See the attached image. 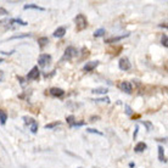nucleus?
<instances>
[{
  "label": "nucleus",
  "instance_id": "1",
  "mask_svg": "<svg viewBox=\"0 0 168 168\" xmlns=\"http://www.w3.org/2000/svg\"><path fill=\"white\" fill-rule=\"evenodd\" d=\"M0 25L6 28L12 29V28H15L16 26H27V22L22 21L21 18H7V20H5V21H1Z\"/></svg>",
  "mask_w": 168,
  "mask_h": 168
},
{
  "label": "nucleus",
  "instance_id": "2",
  "mask_svg": "<svg viewBox=\"0 0 168 168\" xmlns=\"http://www.w3.org/2000/svg\"><path fill=\"white\" fill-rule=\"evenodd\" d=\"M78 55V50L76 49V48H73V46H68L66 50H65V54L63 56L61 57V61H70L72 58H74L76 56Z\"/></svg>",
  "mask_w": 168,
  "mask_h": 168
},
{
  "label": "nucleus",
  "instance_id": "3",
  "mask_svg": "<svg viewBox=\"0 0 168 168\" xmlns=\"http://www.w3.org/2000/svg\"><path fill=\"white\" fill-rule=\"evenodd\" d=\"M76 21V26H77V30H83L88 26V21H86V17L83 14L77 15V17L74 18Z\"/></svg>",
  "mask_w": 168,
  "mask_h": 168
},
{
  "label": "nucleus",
  "instance_id": "4",
  "mask_svg": "<svg viewBox=\"0 0 168 168\" xmlns=\"http://www.w3.org/2000/svg\"><path fill=\"white\" fill-rule=\"evenodd\" d=\"M39 77H40V71L38 68V66H34L32 70L28 72L26 79H27V81H38Z\"/></svg>",
  "mask_w": 168,
  "mask_h": 168
},
{
  "label": "nucleus",
  "instance_id": "5",
  "mask_svg": "<svg viewBox=\"0 0 168 168\" xmlns=\"http://www.w3.org/2000/svg\"><path fill=\"white\" fill-rule=\"evenodd\" d=\"M51 61V56L48 55V54H42V55L38 57V65L40 67H45L46 65H49Z\"/></svg>",
  "mask_w": 168,
  "mask_h": 168
},
{
  "label": "nucleus",
  "instance_id": "6",
  "mask_svg": "<svg viewBox=\"0 0 168 168\" xmlns=\"http://www.w3.org/2000/svg\"><path fill=\"white\" fill-rule=\"evenodd\" d=\"M118 67H119V70L122 71H128L132 66H130V62H129V60L127 57H122L119 60V62H118Z\"/></svg>",
  "mask_w": 168,
  "mask_h": 168
},
{
  "label": "nucleus",
  "instance_id": "7",
  "mask_svg": "<svg viewBox=\"0 0 168 168\" xmlns=\"http://www.w3.org/2000/svg\"><path fill=\"white\" fill-rule=\"evenodd\" d=\"M119 89L122 90V91H124V93H128V94H130L132 91H133V86H132V84L129 83V82H121L119 83Z\"/></svg>",
  "mask_w": 168,
  "mask_h": 168
},
{
  "label": "nucleus",
  "instance_id": "8",
  "mask_svg": "<svg viewBox=\"0 0 168 168\" xmlns=\"http://www.w3.org/2000/svg\"><path fill=\"white\" fill-rule=\"evenodd\" d=\"M49 93L55 98H62L65 95V90H62L61 88H51L49 90Z\"/></svg>",
  "mask_w": 168,
  "mask_h": 168
},
{
  "label": "nucleus",
  "instance_id": "9",
  "mask_svg": "<svg viewBox=\"0 0 168 168\" xmlns=\"http://www.w3.org/2000/svg\"><path fill=\"white\" fill-rule=\"evenodd\" d=\"M99 65V61H90V62H86L85 65H84L83 70L85 72H91V71L94 70V68H96Z\"/></svg>",
  "mask_w": 168,
  "mask_h": 168
},
{
  "label": "nucleus",
  "instance_id": "10",
  "mask_svg": "<svg viewBox=\"0 0 168 168\" xmlns=\"http://www.w3.org/2000/svg\"><path fill=\"white\" fill-rule=\"evenodd\" d=\"M129 35V33L128 34H124V35H118V37H112V38H109V39H106L105 43L106 44H113V43H117L119 42V40H122V39H124L126 37Z\"/></svg>",
  "mask_w": 168,
  "mask_h": 168
},
{
  "label": "nucleus",
  "instance_id": "11",
  "mask_svg": "<svg viewBox=\"0 0 168 168\" xmlns=\"http://www.w3.org/2000/svg\"><path fill=\"white\" fill-rule=\"evenodd\" d=\"M65 34H66V28L65 27H58L54 32V37L55 38H62Z\"/></svg>",
  "mask_w": 168,
  "mask_h": 168
},
{
  "label": "nucleus",
  "instance_id": "12",
  "mask_svg": "<svg viewBox=\"0 0 168 168\" xmlns=\"http://www.w3.org/2000/svg\"><path fill=\"white\" fill-rule=\"evenodd\" d=\"M146 149H147V145H146L145 142H142V141L138 142V144L135 145V147H134L135 152H142V151H145Z\"/></svg>",
  "mask_w": 168,
  "mask_h": 168
},
{
  "label": "nucleus",
  "instance_id": "13",
  "mask_svg": "<svg viewBox=\"0 0 168 168\" xmlns=\"http://www.w3.org/2000/svg\"><path fill=\"white\" fill-rule=\"evenodd\" d=\"M23 9H25V10H28V9H34V10H38V11H45V9H44V7L38 6V5H35V4H27V5H25V6H23Z\"/></svg>",
  "mask_w": 168,
  "mask_h": 168
},
{
  "label": "nucleus",
  "instance_id": "14",
  "mask_svg": "<svg viewBox=\"0 0 168 168\" xmlns=\"http://www.w3.org/2000/svg\"><path fill=\"white\" fill-rule=\"evenodd\" d=\"M158 158H160L161 162H165V163L167 162V160L165 157V150H163L162 146H158Z\"/></svg>",
  "mask_w": 168,
  "mask_h": 168
},
{
  "label": "nucleus",
  "instance_id": "15",
  "mask_svg": "<svg viewBox=\"0 0 168 168\" xmlns=\"http://www.w3.org/2000/svg\"><path fill=\"white\" fill-rule=\"evenodd\" d=\"M7 121V113L4 111V110H0V123L4 126Z\"/></svg>",
  "mask_w": 168,
  "mask_h": 168
},
{
  "label": "nucleus",
  "instance_id": "16",
  "mask_svg": "<svg viewBox=\"0 0 168 168\" xmlns=\"http://www.w3.org/2000/svg\"><path fill=\"white\" fill-rule=\"evenodd\" d=\"M48 43H49V38H48V37H42V38L38 39V44H39V46H40L42 49L45 45H48Z\"/></svg>",
  "mask_w": 168,
  "mask_h": 168
},
{
  "label": "nucleus",
  "instance_id": "17",
  "mask_svg": "<svg viewBox=\"0 0 168 168\" xmlns=\"http://www.w3.org/2000/svg\"><path fill=\"white\" fill-rule=\"evenodd\" d=\"M29 127H30V132L33 134H37V132H38V122L35 119H33V122L29 124Z\"/></svg>",
  "mask_w": 168,
  "mask_h": 168
},
{
  "label": "nucleus",
  "instance_id": "18",
  "mask_svg": "<svg viewBox=\"0 0 168 168\" xmlns=\"http://www.w3.org/2000/svg\"><path fill=\"white\" fill-rule=\"evenodd\" d=\"M107 91L109 90L106 88H95V89L91 90V93H94V94H106Z\"/></svg>",
  "mask_w": 168,
  "mask_h": 168
},
{
  "label": "nucleus",
  "instance_id": "19",
  "mask_svg": "<svg viewBox=\"0 0 168 168\" xmlns=\"http://www.w3.org/2000/svg\"><path fill=\"white\" fill-rule=\"evenodd\" d=\"M105 33H106V30H105L104 28H99V29H96V30L94 32V37H95V38L102 37V35H105Z\"/></svg>",
  "mask_w": 168,
  "mask_h": 168
},
{
  "label": "nucleus",
  "instance_id": "20",
  "mask_svg": "<svg viewBox=\"0 0 168 168\" xmlns=\"http://www.w3.org/2000/svg\"><path fill=\"white\" fill-rule=\"evenodd\" d=\"M60 124H61V123L56 121V122H54V123H49V124H46V126H45V129H53V128H55L56 126H60Z\"/></svg>",
  "mask_w": 168,
  "mask_h": 168
},
{
  "label": "nucleus",
  "instance_id": "21",
  "mask_svg": "<svg viewBox=\"0 0 168 168\" xmlns=\"http://www.w3.org/2000/svg\"><path fill=\"white\" fill-rule=\"evenodd\" d=\"M161 44H162L165 48H167V46H168V44H167V35H166V34H163V35H162V38H161Z\"/></svg>",
  "mask_w": 168,
  "mask_h": 168
},
{
  "label": "nucleus",
  "instance_id": "22",
  "mask_svg": "<svg viewBox=\"0 0 168 168\" xmlns=\"http://www.w3.org/2000/svg\"><path fill=\"white\" fill-rule=\"evenodd\" d=\"M142 124L147 128V130L150 132V130H152V123H150V122H147V121H142Z\"/></svg>",
  "mask_w": 168,
  "mask_h": 168
},
{
  "label": "nucleus",
  "instance_id": "23",
  "mask_svg": "<svg viewBox=\"0 0 168 168\" xmlns=\"http://www.w3.org/2000/svg\"><path fill=\"white\" fill-rule=\"evenodd\" d=\"M86 132H88V133H94V134L102 135V133H101V132H99V130H96V129H93V128H86Z\"/></svg>",
  "mask_w": 168,
  "mask_h": 168
},
{
  "label": "nucleus",
  "instance_id": "24",
  "mask_svg": "<svg viewBox=\"0 0 168 168\" xmlns=\"http://www.w3.org/2000/svg\"><path fill=\"white\" fill-rule=\"evenodd\" d=\"M66 121H67V123H68V124H73V123H74V116H68V117H67V118H66Z\"/></svg>",
  "mask_w": 168,
  "mask_h": 168
},
{
  "label": "nucleus",
  "instance_id": "25",
  "mask_svg": "<svg viewBox=\"0 0 168 168\" xmlns=\"http://www.w3.org/2000/svg\"><path fill=\"white\" fill-rule=\"evenodd\" d=\"M82 126H85V122H74L73 124H71L72 128H74V127H82Z\"/></svg>",
  "mask_w": 168,
  "mask_h": 168
},
{
  "label": "nucleus",
  "instance_id": "26",
  "mask_svg": "<svg viewBox=\"0 0 168 168\" xmlns=\"http://www.w3.org/2000/svg\"><path fill=\"white\" fill-rule=\"evenodd\" d=\"M32 34H21V35H14V37H11V39H17V38H25V37H30Z\"/></svg>",
  "mask_w": 168,
  "mask_h": 168
},
{
  "label": "nucleus",
  "instance_id": "27",
  "mask_svg": "<svg viewBox=\"0 0 168 168\" xmlns=\"http://www.w3.org/2000/svg\"><path fill=\"white\" fill-rule=\"evenodd\" d=\"M6 15H9V11L4 7H0V16H6Z\"/></svg>",
  "mask_w": 168,
  "mask_h": 168
},
{
  "label": "nucleus",
  "instance_id": "28",
  "mask_svg": "<svg viewBox=\"0 0 168 168\" xmlns=\"http://www.w3.org/2000/svg\"><path fill=\"white\" fill-rule=\"evenodd\" d=\"M126 113L128 114V116H132V114H133V110H132L128 105H126Z\"/></svg>",
  "mask_w": 168,
  "mask_h": 168
},
{
  "label": "nucleus",
  "instance_id": "29",
  "mask_svg": "<svg viewBox=\"0 0 168 168\" xmlns=\"http://www.w3.org/2000/svg\"><path fill=\"white\" fill-rule=\"evenodd\" d=\"M94 101H102V102H110V99L109 98H104V99H98V100H94Z\"/></svg>",
  "mask_w": 168,
  "mask_h": 168
},
{
  "label": "nucleus",
  "instance_id": "30",
  "mask_svg": "<svg viewBox=\"0 0 168 168\" xmlns=\"http://www.w3.org/2000/svg\"><path fill=\"white\" fill-rule=\"evenodd\" d=\"M138 130H139V127L137 126L135 127V132H134V139L137 138V135H138Z\"/></svg>",
  "mask_w": 168,
  "mask_h": 168
},
{
  "label": "nucleus",
  "instance_id": "31",
  "mask_svg": "<svg viewBox=\"0 0 168 168\" xmlns=\"http://www.w3.org/2000/svg\"><path fill=\"white\" fill-rule=\"evenodd\" d=\"M2 78H4V73H2L1 71H0V82L2 81Z\"/></svg>",
  "mask_w": 168,
  "mask_h": 168
},
{
  "label": "nucleus",
  "instance_id": "32",
  "mask_svg": "<svg viewBox=\"0 0 168 168\" xmlns=\"http://www.w3.org/2000/svg\"><path fill=\"white\" fill-rule=\"evenodd\" d=\"M2 61H4V58H1V57H0V63H1Z\"/></svg>",
  "mask_w": 168,
  "mask_h": 168
},
{
  "label": "nucleus",
  "instance_id": "33",
  "mask_svg": "<svg viewBox=\"0 0 168 168\" xmlns=\"http://www.w3.org/2000/svg\"><path fill=\"white\" fill-rule=\"evenodd\" d=\"M79 168H81V167H79Z\"/></svg>",
  "mask_w": 168,
  "mask_h": 168
}]
</instances>
